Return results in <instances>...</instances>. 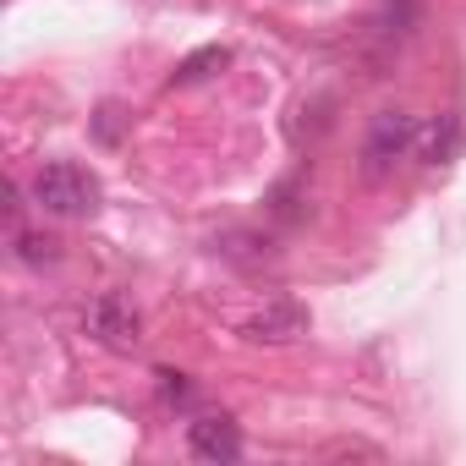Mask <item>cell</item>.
<instances>
[{
  "instance_id": "3957f363",
  "label": "cell",
  "mask_w": 466,
  "mask_h": 466,
  "mask_svg": "<svg viewBox=\"0 0 466 466\" xmlns=\"http://www.w3.org/2000/svg\"><path fill=\"white\" fill-rule=\"evenodd\" d=\"M83 324H88V335H94L99 346H110V351H127V346L143 340V313H137L132 297H121V291H99V297L88 302Z\"/></svg>"
},
{
  "instance_id": "ba28073f",
  "label": "cell",
  "mask_w": 466,
  "mask_h": 466,
  "mask_svg": "<svg viewBox=\"0 0 466 466\" xmlns=\"http://www.w3.org/2000/svg\"><path fill=\"white\" fill-rule=\"evenodd\" d=\"M17 258L34 264V269H39V264H56V242L39 237V230H17Z\"/></svg>"
},
{
  "instance_id": "277c9868",
  "label": "cell",
  "mask_w": 466,
  "mask_h": 466,
  "mask_svg": "<svg viewBox=\"0 0 466 466\" xmlns=\"http://www.w3.org/2000/svg\"><path fill=\"white\" fill-rule=\"evenodd\" d=\"M187 450L198 455V461H208V466H230L242 455V428L230 422V417H192L187 422Z\"/></svg>"
},
{
  "instance_id": "7a4b0ae2",
  "label": "cell",
  "mask_w": 466,
  "mask_h": 466,
  "mask_svg": "<svg viewBox=\"0 0 466 466\" xmlns=\"http://www.w3.org/2000/svg\"><path fill=\"white\" fill-rule=\"evenodd\" d=\"M417 137H422L417 116H406V110H379L373 127H368V143H362V170H368V176L395 170V159H406V154L417 148Z\"/></svg>"
},
{
  "instance_id": "5b68a950",
  "label": "cell",
  "mask_w": 466,
  "mask_h": 466,
  "mask_svg": "<svg viewBox=\"0 0 466 466\" xmlns=\"http://www.w3.org/2000/svg\"><path fill=\"white\" fill-rule=\"evenodd\" d=\"M242 335L258 340V346H286V340L308 335V308H297V302H269L264 313H253V319L242 324Z\"/></svg>"
},
{
  "instance_id": "8992f818",
  "label": "cell",
  "mask_w": 466,
  "mask_h": 466,
  "mask_svg": "<svg viewBox=\"0 0 466 466\" xmlns=\"http://www.w3.org/2000/svg\"><path fill=\"white\" fill-rule=\"evenodd\" d=\"M225 66H230V50H225V45H203V50H192V56L170 72V88L203 83V77H214V72H225Z\"/></svg>"
},
{
  "instance_id": "9c48e42d",
  "label": "cell",
  "mask_w": 466,
  "mask_h": 466,
  "mask_svg": "<svg viewBox=\"0 0 466 466\" xmlns=\"http://www.w3.org/2000/svg\"><path fill=\"white\" fill-rule=\"evenodd\" d=\"M159 395H165L170 406H187V400H192V384H187V373H170V368H165V373H159Z\"/></svg>"
},
{
  "instance_id": "30bf717a",
  "label": "cell",
  "mask_w": 466,
  "mask_h": 466,
  "mask_svg": "<svg viewBox=\"0 0 466 466\" xmlns=\"http://www.w3.org/2000/svg\"><path fill=\"white\" fill-rule=\"evenodd\" d=\"M116 116H121L116 105H105V110H99V137H105V143H116Z\"/></svg>"
},
{
  "instance_id": "52a82bcc",
  "label": "cell",
  "mask_w": 466,
  "mask_h": 466,
  "mask_svg": "<svg viewBox=\"0 0 466 466\" xmlns=\"http://www.w3.org/2000/svg\"><path fill=\"white\" fill-rule=\"evenodd\" d=\"M461 148V116H439L428 132H422V159L428 165H450Z\"/></svg>"
},
{
  "instance_id": "6da1fadb",
  "label": "cell",
  "mask_w": 466,
  "mask_h": 466,
  "mask_svg": "<svg viewBox=\"0 0 466 466\" xmlns=\"http://www.w3.org/2000/svg\"><path fill=\"white\" fill-rule=\"evenodd\" d=\"M34 203L45 214H61V219H77V214H94L99 203V181L72 165V159H50L39 176H34Z\"/></svg>"
}]
</instances>
